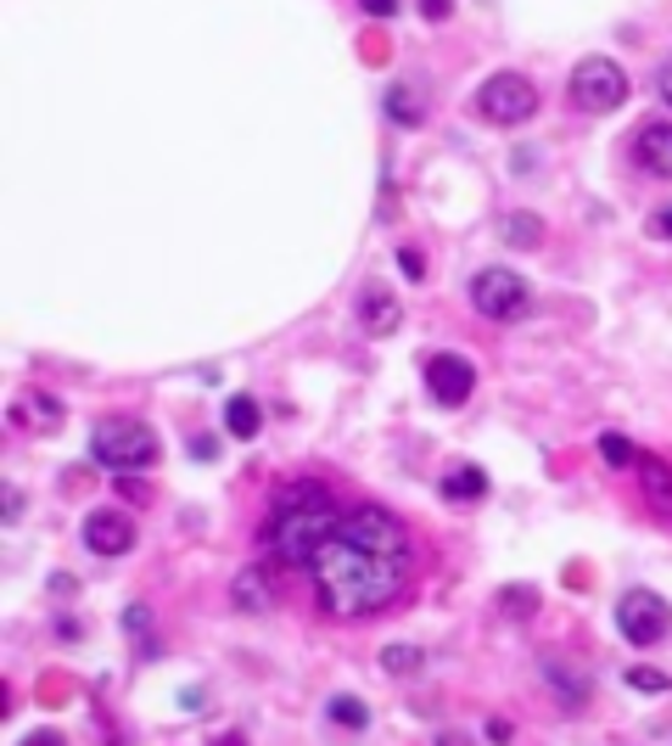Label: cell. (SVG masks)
I'll list each match as a JSON object with an SVG mask.
<instances>
[{
	"label": "cell",
	"mask_w": 672,
	"mask_h": 746,
	"mask_svg": "<svg viewBox=\"0 0 672 746\" xmlns=\"http://www.w3.org/2000/svg\"><path fill=\"white\" fill-rule=\"evenodd\" d=\"M409 573H415V544L404 523L381 505H354L343 528L309 562L314 600L331 618H375L381 606L404 595Z\"/></svg>",
	"instance_id": "6da1fadb"
},
{
	"label": "cell",
	"mask_w": 672,
	"mask_h": 746,
	"mask_svg": "<svg viewBox=\"0 0 672 746\" xmlns=\"http://www.w3.org/2000/svg\"><path fill=\"white\" fill-rule=\"evenodd\" d=\"M343 517H348V510H336V494L320 478H292V483L275 489L264 523H258V555L269 567L309 573L320 544L343 528Z\"/></svg>",
	"instance_id": "7a4b0ae2"
},
{
	"label": "cell",
	"mask_w": 672,
	"mask_h": 746,
	"mask_svg": "<svg viewBox=\"0 0 672 746\" xmlns=\"http://www.w3.org/2000/svg\"><path fill=\"white\" fill-rule=\"evenodd\" d=\"M90 455L113 466V472H147L158 460V433L147 422H135V415H113L90 433Z\"/></svg>",
	"instance_id": "3957f363"
},
{
	"label": "cell",
	"mask_w": 672,
	"mask_h": 746,
	"mask_svg": "<svg viewBox=\"0 0 672 746\" xmlns=\"http://www.w3.org/2000/svg\"><path fill=\"white\" fill-rule=\"evenodd\" d=\"M526 303H533V287H526L515 269L494 264V269H476V275H471V309H476V314H488V320H521Z\"/></svg>",
	"instance_id": "277c9868"
},
{
	"label": "cell",
	"mask_w": 672,
	"mask_h": 746,
	"mask_svg": "<svg viewBox=\"0 0 672 746\" xmlns=\"http://www.w3.org/2000/svg\"><path fill=\"white\" fill-rule=\"evenodd\" d=\"M476 113H483L488 124H526L538 113V90L526 73H494L483 79V90H476Z\"/></svg>",
	"instance_id": "5b68a950"
},
{
	"label": "cell",
	"mask_w": 672,
	"mask_h": 746,
	"mask_svg": "<svg viewBox=\"0 0 672 746\" xmlns=\"http://www.w3.org/2000/svg\"><path fill=\"white\" fill-rule=\"evenodd\" d=\"M571 102L583 113H616L628 102V73H622L611 57H583L578 73H571Z\"/></svg>",
	"instance_id": "8992f818"
},
{
	"label": "cell",
	"mask_w": 672,
	"mask_h": 746,
	"mask_svg": "<svg viewBox=\"0 0 672 746\" xmlns=\"http://www.w3.org/2000/svg\"><path fill=\"white\" fill-rule=\"evenodd\" d=\"M667 623H672L667 600L650 595V589H628V595L616 600V629H622V640H628V645H656L667 634Z\"/></svg>",
	"instance_id": "52a82bcc"
},
{
	"label": "cell",
	"mask_w": 672,
	"mask_h": 746,
	"mask_svg": "<svg viewBox=\"0 0 672 746\" xmlns=\"http://www.w3.org/2000/svg\"><path fill=\"white\" fill-rule=\"evenodd\" d=\"M426 393L438 399L443 410H460L476 393V365L460 359V354H431L426 359Z\"/></svg>",
	"instance_id": "ba28073f"
},
{
	"label": "cell",
	"mask_w": 672,
	"mask_h": 746,
	"mask_svg": "<svg viewBox=\"0 0 672 746\" xmlns=\"http://www.w3.org/2000/svg\"><path fill=\"white\" fill-rule=\"evenodd\" d=\"M84 544L95 550V555H124L129 544H135V523H129V510H90L84 517Z\"/></svg>",
	"instance_id": "9c48e42d"
},
{
	"label": "cell",
	"mask_w": 672,
	"mask_h": 746,
	"mask_svg": "<svg viewBox=\"0 0 672 746\" xmlns=\"http://www.w3.org/2000/svg\"><path fill=\"white\" fill-rule=\"evenodd\" d=\"M634 472H639V494H645V505H650V517L672 528V466H667L661 455H639Z\"/></svg>",
	"instance_id": "30bf717a"
},
{
	"label": "cell",
	"mask_w": 672,
	"mask_h": 746,
	"mask_svg": "<svg viewBox=\"0 0 672 746\" xmlns=\"http://www.w3.org/2000/svg\"><path fill=\"white\" fill-rule=\"evenodd\" d=\"M398 320H404V309H398V298H393L387 287H364V292H359V325H364L370 337L398 332Z\"/></svg>",
	"instance_id": "8fae6325"
},
{
	"label": "cell",
	"mask_w": 672,
	"mask_h": 746,
	"mask_svg": "<svg viewBox=\"0 0 672 746\" xmlns=\"http://www.w3.org/2000/svg\"><path fill=\"white\" fill-rule=\"evenodd\" d=\"M634 158H639L650 174L672 180V124H645V129L634 135Z\"/></svg>",
	"instance_id": "7c38bea8"
},
{
	"label": "cell",
	"mask_w": 672,
	"mask_h": 746,
	"mask_svg": "<svg viewBox=\"0 0 672 746\" xmlns=\"http://www.w3.org/2000/svg\"><path fill=\"white\" fill-rule=\"evenodd\" d=\"M438 489H443L449 505H471V500L488 494V472H483V466H449Z\"/></svg>",
	"instance_id": "4fadbf2b"
},
{
	"label": "cell",
	"mask_w": 672,
	"mask_h": 746,
	"mask_svg": "<svg viewBox=\"0 0 672 746\" xmlns=\"http://www.w3.org/2000/svg\"><path fill=\"white\" fill-rule=\"evenodd\" d=\"M224 427H230V438L253 444V438L264 433V410H258V399H247V393L224 399Z\"/></svg>",
	"instance_id": "5bb4252c"
},
{
	"label": "cell",
	"mask_w": 672,
	"mask_h": 746,
	"mask_svg": "<svg viewBox=\"0 0 672 746\" xmlns=\"http://www.w3.org/2000/svg\"><path fill=\"white\" fill-rule=\"evenodd\" d=\"M544 679H549V690H560L566 696V708H583L589 702V685L571 674L566 663H555V657H544Z\"/></svg>",
	"instance_id": "9a60e30c"
},
{
	"label": "cell",
	"mask_w": 672,
	"mask_h": 746,
	"mask_svg": "<svg viewBox=\"0 0 672 746\" xmlns=\"http://www.w3.org/2000/svg\"><path fill=\"white\" fill-rule=\"evenodd\" d=\"M499 237H505L510 248H538V242H544V225H538L533 214H510V219H499Z\"/></svg>",
	"instance_id": "2e32d148"
},
{
	"label": "cell",
	"mask_w": 672,
	"mask_h": 746,
	"mask_svg": "<svg viewBox=\"0 0 672 746\" xmlns=\"http://www.w3.org/2000/svg\"><path fill=\"white\" fill-rule=\"evenodd\" d=\"M230 595H235V606H247V612H264V600H269V589H264V567H247V573H235Z\"/></svg>",
	"instance_id": "e0dca14e"
},
{
	"label": "cell",
	"mask_w": 672,
	"mask_h": 746,
	"mask_svg": "<svg viewBox=\"0 0 672 746\" xmlns=\"http://www.w3.org/2000/svg\"><path fill=\"white\" fill-rule=\"evenodd\" d=\"M325 719H331V724H343V730H364V724H370V708L359 702V696H331Z\"/></svg>",
	"instance_id": "ac0fdd59"
},
{
	"label": "cell",
	"mask_w": 672,
	"mask_h": 746,
	"mask_svg": "<svg viewBox=\"0 0 672 746\" xmlns=\"http://www.w3.org/2000/svg\"><path fill=\"white\" fill-rule=\"evenodd\" d=\"M381 668H387V674H420V668H426V651H415V645H387V651H381Z\"/></svg>",
	"instance_id": "d6986e66"
},
{
	"label": "cell",
	"mask_w": 672,
	"mask_h": 746,
	"mask_svg": "<svg viewBox=\"0 0 672 746\" xmlns=\"http://www.w3.org/2000/svg\"><path fill=\"white\" fill-rule=\"evenodd\" d=\"M124 629H129V640H135L140 657H158V640H152V629H147V606H129V612H124Z\"/></svg>",
	"instance_id": "ffe728a7"
},
{
	"label": "cell",
	"mask_w": 672,
	"mask_h": 746,
	"mask_svg": "<svg viewBox=\"0 0 672 746\" xmlns=\"http://www.w3.org/2000/svg\"><path fill=\"white\" fill-rule=\"evenodd\" d=\"M387 113H393V124H404V129L426 118V113H420V102L409 96V84H393V90H387Z\"/></svg>",
	"instance_id": "44dd1931"
},
{
	"label": "cell",
	"mask_w": 672,
	"mask_h": 746,
	"mask_svg": "<svg viewBox=\"0 0 672 746\" xmlns=\"http://www.w3.org/2000/svg\"><path fill=\"white\" fill-rule=\"evenodd\" d=\"M600 460H605V466H634L639 455H634V444L622 438V433H605V438H600Z\"/></svg>",
	"instance_id": "7402d4cb"
},
{
	"label": "cell",
	"mask_w": 672,
	"mask_h": 746,
	"mask_svg": "<svg viewBox=\"0 0 672 746\" xmlns=\"http://www.w3.org/2000/svg\"><path fill=\"white\" fill-rule=\"evenodd\" d=\"M499 606H505L510 618H533V606H538V595H533V589L521 584V589H505V595H499Z\"/></svg>",
	"instance_id": "603a6c76"
},
{
	"label": "cell",
	"mask_w": 672,
	"mask_h": 746,
	"mask_svg": "<svg viewBox=\"0 0 672 746\" xmlns=\"http://www.w3.org/2000/svg\"><path fill=\"white\" fill-rule=\"evenodd\" d=\"M628 685H634V690H645V696H661L672 679H667L661 668H628Z\"/></svg>",
	"instance_id": "cb8c5ba5"
},
{
	"label": "cell",
	"mask_w": 672,
	"mask_h": 746,
	"mask_svg": "<svg viewBox=\"0 0 672 746\" xmlns=\"http://www.w3.org/2000/svg\"><path fill=\"white\" fill-rule=\"evenodd\" d=\"M398 269H404V282H426V259H420V248H398Z\"/></svg>",
	"instance_id": "d4e9b609"
},
{
	"label": "cell",
	"mask_w": 672,
	"mask_h": 746,
	"mask_svg": "<svg viewBox=\"0 0 672 746\" xmlns=\"http://www.w3.org/2000/svg\"><path fill=\"white\" fill-rule=\"evenodd\" d=\"M185 449H190V460H219V438H208V433H197Z\"/></svg>",
	"instance_id": "484cf974"
},
{
	"label": "cell",
	"mask_w": 672,
	"mask_h": 746,
	"mask_svg": "<svg viewBox=\"0 0 672 746\" xmlns=\"http://www.w3.org/2000/svg\"><path fill=\"white\" fill-rule=\"evenodd\" d=\"M454 12V0H420V18H431V23H443Z\"/></svg>",
	"instance_id": "4316f807"
},
{
	"label": "cell",
	"mask_w": 672,
	"mask_h": 746,
	"mask_svg": "<svg viewBox=\"0 0 672 746\" xmlns=\"http://www.w3.org/2000/svg\"><path fill=\"white\" fill-rule=\"evenodd\" d=\"M650 230H656V237H661V242H672V203H667V208H661V214L650 219Z\"/></svg>",
	"instance_id": "83f0119b"
},
{
	"label": "cell",
	"mask_w": 672,
	"mask_h": 746,
	"mask_svg": "<svg viewBox=\"0 0 672 746\" xmlns=\"http://www.w3.org/2000/svg\"><path fill=\"white\" fill-rule=\"evenodd\" d=\"M359 7H364L370 18H393V12H398V0H359Z\"/></svg>",
	"instance_id": "f1b7e54d"
},
{
	"label": "cell",
	"mask_w": 672,
	"mask_h": 746,
	"mask_svg": "<svg viewBox=\"0 0 672 746\" xmlns=\"http://www.w3.org/2000/svg\"><path fill=\"white\" fill-rule=\"evenodd\" d=\"M656 90H661V102H672V57L661 62V73H656Z\"/></svg>",
	"instance_id": "f546056e"
}]
</instances>
